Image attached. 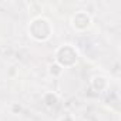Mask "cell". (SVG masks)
<instances>
[{"instance_id":"obj_1","label":"cell","mask_w":121,"mask_h":121,"mask_svg":"<svg viewBox=\"0 0 121 121\" xmlns=\"http://www.w3.org/2000/svg\"><path fill=\"white\" fill-rule=\"evenodd\" d=\"M54 33V26L53 23L44 17V16H34L29 26H27V34L31 40L37 43H46L51 39Z\"/></svg>"},{"instance_id":"obj_2","label":"cell","mask_w":121,"mask_h":121,"mask_svg":"<svg viewBox=\"0 0 121 121\" xmlns=\"http://www.w3.org/2000/svg\"><path fill=\"white\" fill-rule=\"evenodd\" d=\"M80 51L76 46L70 43H64L54 50V61L63 69H71L78 63Z\"/></svg>"},{"instance_id":"obj_3","label":"cell","mask_w":121,"mask_h":121,"mask_svg":"<svg viewBox=\"0 0 121 121\" xmlns=\"http://www.w3.org/2000/svg\"><path fill=\"white\" fill-rule=\"evenodd\" d=\"M70 23H71V27L77 33H84L93 26V17L86 10H77L76 13H73Z\"/></svg>"},{"instance_id":"obj_4","label":"cell","mask_w":121,"mask_h":121,"mask_svg":"<svg viewBox=\"0 0 121 121\" xmlns=\"http://www.w3.org/2000/svg\"><path fill=\"white\" fill-rule=\"evenodd\" d=\"M90 87L95 93H105L110 90V80L104 74H95L90 80Z\"/></svg>"},{"instance_id":"obj_5","label":"cell","mask_w":121,"mask_h":121,"mask_svg":"<svg viewBox=\"0 0 121 121\" xmlns=\"http://www.w3.org/2000/svg\"><path fill=\"white\" fill-rule=\"evenodd\" d=\"M41 101H43V105L50 111L56 110L60 105V97L54 91H46L43 94V97H41Z\"/></svg>"},{"instance_id":"obj_6","label":"cell","mask_w":121,"mask_h":121,"mask_svg":"<svg viewBox=\"0 0 121 121\" xmlns=\"http://www.w3.org/2000/svg\"><path fill=\"white\" fill-rule=\"evenodd\" d=\"M47 73H48L50 77L58 78V77H61V74L64 73V69L60 66V64H57L56 61H53V63H50V64L47 66Z\"/></svg>"},{"instance_id":"obj_7","label":"cell","mask_w":121,"mask_h":121,"mask_svg":"<svg viewBox=\"0 0 121 121\" xmlns=\"http://www.w3.org/2000/svg\"><path fill=\"white\" fill-rule=\"evenodd\" d=\"M22 111H23V107H22L19 103H13V104H10V112H12V114L17 115V114H20Z\"/></svg>"},{"instance_id":"obj_8","label":"cell","mask_w":121,"mask_h":121,"mask_svg":"<svg viewBox=\"0 0 121 121\" xmlns=\"http://www.w3.org/2000/svg\"><path fill=\"white\" fill-rule=\"evenodd\" d=\"M57 121H76V118H74L73 114H70V112H64V114H61V115L58 117Z\"/></svg>"}]
</instances>
